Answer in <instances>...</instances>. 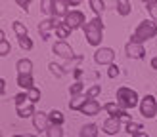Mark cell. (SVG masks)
Returning a JSON list of instances; mask_svg holds the SVG:
<instances>
[{"instance_id":"cell-1","label":"cell","mask_w":157,"mask_h":137,"mask_svg":"<svg viewBox=\"0 0 157 137\" xmlns=\"http://www.w3.org/2000/svg\"><path fill=\"white\" fill-rule=\"evenodd\" d=\"M82 30H84L86 42H88L90 46H100V44H101V38H104V23H101L100 17L90 19V21L82 27Z\"/></svg>"},{"instance_id":"cell-2","label":"cell","mask_w":157,"mask_h":137,"mask_svg":"<svg viewBox=\"0 0 157 137\" xmlns=\"http://www.w3.org/2000/svg\"><path fill=\"white\" fill-rule=\"evenodd\" d=\"M117 105L121 107V109L128 111V109H134L136 105H140V97L134 90H130L127 86H123L117 90Z\"/></svg>"},{"instance_id":"cell-3","label":"cell","mask_w":157,"mask_h":137,"mask_svg":"<svg viewBox=\"0 0 157 137\" xmlns=\"http://www.w3.org/2000/svg\"><path fill=\"white\" fill-rule=\"evenodd\" d=\"M157 34V25L155 21H142L138 25V29L134 30V34H132V42L134 44H142L146 40H150V38H153Z\"/></svg>"},{"instance_id":"cell-4","label":"cell","mask_w":157,"mask_h":137,"mask_svg":"<svg viewBox=\"0 0 157 137\" xmlns=\"http://www.w3.org/2000/svg\"><path fill=\"white\" fill-rule=\"evenodd\" d=\"M140 114L147 120L157 116V101L153 95H146L144 99H140Z\"/></svg>"},{"instance_id":"cell-5","label":"cell","mask_w":157,"mask_h":137,"mask_svg":"<svg viewBox=\"0 0 157 137\" xmlns=\"http://www.w3.org/2000/svg\"><path fill=\"white\" fill-rule=\"evenodd\" d=\"M65 25L71 29V30H75V29H78V27H84L86 23V17H84V13L82 12H78V10H73V12H69L67 13V17H65Z\"/></svg>"},{"instance_id":"cell-6","label":"cell","mask_w":157,"mask_h":137,"mask_svg":"<svg viewBox=\"0 0 157 137\" xmlns=\"http://www.w3.org/2000/svg\"><path fill=\"white\" fill-rule=\"evenodd\" d=\"M104 109H105V112L109 114V118H117V120H124L128 124V122H132L130 120V114H127V111L124 109H121L117 103H105L104 105Z\"/></svg>"},{"instance_id":"cell-7","label":"cell","mask_w":157,"mask_h":137,"mask_svg":"<svg viewBox=\"0 0 157 137\" xmlns=\"http://www.w3.org/2000/svg\"><path fill=\"white\" fill-rule=\"evenodd\" d=\"M113 57H115V51L111 48H100L94 53V61H96L98 65H113L111 63Z\"/></svg>"},{"instance_id":"cell-8","label":"cell","mask_w":157,"mask_h":137,"mask_svg":"<svg viewBox=\"0 0 157 137\" xmlns=\"http://www.w3.org/2000/svg\"><path fill=\"white\" fill-rule=\"evenodd\" d=\"M52 51L56 53V55H59V57H63V59H71L75 53H73V48L69 46L67 42H63V40H59V42H56L52 46Z\"/></svg>"},{"instance_id":"cell-9","label":"cell","mask_w":157,"mask_h":137,"mask_svg":"<svg viewBox=\"0 0 157 137\" xmlns=\"http://www.w3.org/2000/svg\"><path fill=\"white\" fill-rule=\"evenodd\" d=\"M58 25H59V21H58L56 17L40 21V25H38V33H40L42 40H48V36H50V30H52V29H56Z\"/></svg>"},{"instance_id":"cell-10","label":"cell","mask_w":157,"mask_h":137,"mask_svg":"<svg viewBox=\"0 0 157 137\" xmlns=\"http://www.w3.org/2000/svg\"><path fill=\"white\" fill-rule=\"evenodd\" d=\"M33 126H35L36 132H48V128H50L48 114H44V112H35V116H33Z\"/></svg>"},{"instance_id":"cell-11","label":"cell","mask_w":157,"mask_h":137,"mask_svg":"<svg viewBox=\"0 0 157 137\" xmlns=\"http://www.w3.org/2000/svg\"><path fill=\"white\" fill-rule=\"evenodd\" d=\"M124 51H127V55L132 57V59H142L146 55V50L142 44H134V42H128L127 48H124Z\"/></svg>"},{"instance_id":"cell-12","label":"cell","mask_w":157,"mask_h":137,"mask_svg":"<svg viewBox=\"0 0 157 137\" xmlns=\"http://www.w3.org/2000/svg\"><path fill=\"white\" fill-rule=\"evenodd\" d=\"M104 133H107V135H115L117 132L121 129V120H117V118H107L105 122H104Z\"/></svg>"},{"instance_id":"cell-13","label":"cell","mask_w":157,"mask_h":137,"mask_svg":"<svg viewBox=\"0 0 157 137\" xmlns=\"http://www.w3.org/2000/svg\"><path fill=\"white\" fill-rule=\"evenodd\" d=\"M100 109H101L100 103L96 101V99H92V101H86V105L81 109V112L86 114V116H96V114L100 112Z\"/></svg>"},{"instance_id":"cell-14","label":"cell","mask_w":157,"mask_h":137,"mask_svg":"<svg viewBox=\"0 0 157 137\" xmlns=\"http://www.w3.org/2000/svg\"><path fill=\"white\" fill-rule=\"evenodd\" d=\"M67 2H59V0H52V15L54 17H59V15H63V17H67Z\"/></svg>"},{"instance_id":"cell-15","label":"cell","mask_w":157,"mask_h":137,"mask_svg":"<svg viewBox=\"0 0 157 137\" xmlns=\"http://www.w3.org/2000/svg\"><path fill=\"white\" fill-rule=\"evenodd\" d=\"M35 105L33 103H27L23 107H17V116L19 118H29V116H35Z\"/></svg>"},{"instance_id":"cell-16","label":"cell","mask_w":157,"mask_h":137,"mask_svg":"<svg viewBox=\"0 0 157 137\" xmlns=\"http://www.w3.org/2000/svg\"><path fill=\"white\" fill-rule=\"evenodd\" d=\"M17 86H19V88H25L27 91L33 90V88H35V86H33V76H31V74H19V76H17Z\"/></svg>"},{"instance_id":"cell-17","label":"cell","mask_w":157,"mask_h":137,"mask_svg":"<svg viewBox=\"0 0 157 137\" xmlns=\"http://www.w3.org/2000/svg\"><path fill=\"white\" fill-rule=\"evenodd\" d=\"M15 67H17L19 74H31V72H33V63H31L29 59H19Z\"/></svg>"},{"instance_id":"cell-18","label":"cell","mask_w":157,"mask_h":137,"mask_svg":"<svg viewBox=\"0 0 157 137\" xmlns=\"http://www.w3.org/2000/svg\"><path fill=\"white\" fill-rule=\"evenodd\" d=\"M78 137H98V126L96 124H86V126H82Z\"/></svg>"},{"instance_id":"cell-19","label":"cell","mask_w":157,"mask_h":137,"mask_svg":"<svg viewBox=\"0 0 157 137\" xmlns=\"http://www.w3.org/2000/svg\"><path fill=\"white\" fill-rule=\"evenodd\" d=\"M86 101H88V99H86V95H78V97H73L71 101H69V109H71V111H81L82 107L86 105Z\"/></svg>"},{"instance_id":"cell-20","label":"cell","mask_w":157,"mask_h":137,"mask_svg":"<svg viewBox=\"0 0 157 137\" xmlns=\"http://www.w3.org/2000/svg\"><path fill=\"white\" fill-rule=\"evenodd\" d=\"M48 120H50V126H61V124H63V120H65V116H63L59 111L54 109V111L48 114Z\"/></svg>"},{"instance_id":"cell-21","label":"cell","mask_w":157,"mask_h":137,"mask_svg":"<svg viewBox=\"0 0 157 137\" xmlns=\"http://www.w3.org/2000/svg\"><path fill=\"white\" fill-rule=\"evenodd\" d=\"M10 51H12V46H10V42L6 40V34H4V33H0V55H2V57H6Z\"/></svg>"},{"instance_id":"cell-22","label":"cell","mask_w":157,"mask_h":137,"mask_svg":"<svg viewBox=\"0 0 157 137\" xmlns=\"http://www.w3.org/2000/svg\"><path fill=\"white\" fill-rule=\"evenodd\" d=\"M82 90H84V84L81 82V80H77L75 84H71V86H69V93H71L73 97H78L82 93Z\"/></svg>"},{"instance_id":"cell-23","label":"cell","mask_w":157,"mask_h":137,"mask_svg":"<svg viewBox=\"0 0 157 137\" xmlns=\"http://www.w3.org/2000/svg\"><path fill=\"white\" fill-rule=\"evenodd\" d=\"M130 6H132V4H130V2H127V0H119V2H117V12H119L121 15H128V13H130V10H132Z\"/></svg>"},{"instance_id":"cell-24","label":"cell","mask_w":157,"mask_h":137,"mask_svg":"<svg viewBox=\"0 0 157 137\" xmlns=\"http://www.w3.org/2000/svg\"><path fill=\"white\" fill-rule=\"evenodd\" d=\"M13 30H15V34H17V38L29 36V34H27V27L23 25L21 21H13Z\"/></svg>"},{"instance_id":"cell-25","label":"cell","mask_w":157,"mask_h":137,"mask_svg":"<svg viewBox=\"0 0 157 137\" xmlns=\"http://www.w3.org/2000/svg\"><path fill=\"white\" fill-rule=\"evenodd\" d=\"M56 34H58L59 38H67L69 34H71V29H69L65 23H59V25L56 27Z\"/></svg>"},{"instance_id":"cell-26","label":"cell","mask_w":157,"mask_h":137,"mask_svg":"<svg viewBox=\"0 0 157 137\" xmlns=\"http://www.w3.org/2000/svg\"><path fill=\"white\" fill-rule=\"evenodd\" d=\"M140 129H144V126H142V124H136V122H128V124H127V132H128L132 137H134L136 133H142Z\"/></svg>"},{"instance_id":"cell-27","label":"cell","mask_w":157,"mask_h":137,"mask_svg":"<svg viewBox=\"0 0 157 137\" xmlns=\"http://www.w3.org/2000/svg\"><path fill=\"white\" fill-rule=\"evenodd\" d=\"M46 137H63V129H61V126H50Z\"/></svg>"},{"instance_id":"cell-28","label":"cell","mask_w":157,"mask_h":137,"mask_svg":"<svg viewBox=\"0 0 157 137\" xmlns=\"http://www.w3.org/2000/svg\"><path fill=\"white\" fill-rule=\"evenodd\" d=\"M100 91H101V86H100V84H94V86L86 91V99H88V101L96 99V95H100Z\"/></svg>"},{"instance_id":"cell-29","label":"cell","mask_w":157,"mask_h":137,"mask_svg":"<svg viewBox=\"0 0 157 137\" xmlns=\"http://www.w3.org/2000/svg\"><path fill=\"white\" fill-rule=\"evenodd\" d=\"M27 97H29V101L35 105L36 101H40V90H38V88H33V90H29V91H27Z\"/></svg>"},{"instance_id":"cell-30","label":"cell","mask_w":157,"mask_h":137,"mask_svg":"<svg viewBox=\"0 0 157 137\" xmlns=\"http://www.w3.org/2000/svg\"><path fill=\"white\" fill-rule=\"evenodd\" d=\"M88 4L92 6V10L96 12L98 15H101V13H104V10H105V4H104V2H100V0H90Z\"/></svg>"},{"instance_id":"cell-31","label":"cell","mask_w":157,"mask_h":137,"mask_svg":"<svg viewBox=\"0 0 157 137\" xmlns=\"http://www.w3.org/2000/svg\"><path fill=\"white\" fill-rule=\"evenodd\" d=\"M13 103H15V107H23V105H27V103H31L29 101V97H27V93H17L13 97Z\"/></svg>"},{"instance_id":"cell-32","label":"cell","mask_w":157,"mask_h":137,"mask_svg":"<svg viewBox=\"0 0 157 137\" xmlns=\"http://www.w3.org/2000/svg\"><path fill=\"white\" fill-rule=\"evenodd\" d=\"M146 8H147V12H150V15L153 17V21L157 23V2L150 0V2H146Z\"/></svg>"},{"instance_id":"cell-33","label":"cell","mask_w":157,"mask_h":137,"mask_svg":"<svg viewBox=\"0 0 157 137\" xmlns=\"http://www.w3.org/2000/svg\"><path fill=\"white\" fill-rule=\"evenodd\" d=\"M19 40V46H21V50H33V40H31L29 36H23V38H17Z\"/></svg>"},{"instance_id":"cell-34","label":"cell","mask_w":157,"mask_h":137,"mask_svg":"<svg viewBox=\"0 0 157 137\" xmlns=\"http://www.w3.org/2000/svg\"><path fill=\"white\" fill-rule=\"evenodd\" d=\"M48 68H50V72H52V74H56V76H63V74H65V71H61V67H58L56 63H50Z\"/></svg>"},{"instance_id":"cell-35","label":"cell","mask_w":157,"mask_h":137,"mask_svg":"<svg viewBox=\"0 0 157 137\" xmlns=\"http://www.w3.org/2000/svg\"><path fill=\"white\" fill-rule=\"evenodd\" d=\"M119 67H117V65H109V68H107V76H109V78H117V76H119Z\"/></svg>"},{"instance_id":"cell-36","label":"cell","mask_w":157,"mask_h":137,"mask_svg":"<svg viewBox=\"0 0 157 137\" xmlns=\"http://www.w3.org/2000/svg\"><path fill=\"white\" fill-rule=\"evenodd\" d=\"M42 12L44 13H52V0H46V2H42Z\"/></svg>"},{"instance_id":"cell-37","label":"cell","mask_w":157,"mask_h":137,"mask_svg":"<svg viewBox=\"0 0 157 137\" xmlns=\"http://www.w3.org/2000/svg\"><path fill=\"white\" fill-rule=\"evenodd\" d=\"M17 6H21V10H25V12H27L29 2H27V0H25V2H23V0H17Z\"/></svg>"},{"instance_id":"cell-38","label":"cell","mask_w":157,"mask_h":137,"mask_svg":"<svg viewBox=\"0 0 157 137\" xmlns=\"http://www.w3.org/2000/svg\"><path fill=\"white\" fill-rule=\"evenodd\" d=\"M0 91H2V97L6 95V80L2 78V80H0Z\"/></svg>"},{"instance_id":"cell-39","label":"cell","mask_w":157,"mask_h":137,"mask_svg":"<svg viewBox=\"0 0 157 137\" xmlns=\"http://www.w3.org/2000/svg\"><path fill=\"white\" fill-rule=\"evenodd\" d=\"M151 68H155V71H157V55L151 59Z\"/></svg>"},{"instance_id":"cell-40","label":"cell","mask_w":157,"mask_h":137,"mask_svg":"<svg viewBox=\"0 0 157 137\" xmlns=\"http://www.w3.org/2000/svg\"><path fill=\"white\" fill-rule=\"evenodd\" d=\"M73 74H75V78H78V76H81V74H82V71H81V68H77V71H75Z\"/></svg>"},{"instance_id":"cell-41","label":"cell","mask_w":157,"mask_h":137,"mask_svg":"<svg viewBox=\"0 0 157 137\" xmlns=\"http://www.w3.org/2000/svg\"><path fill=\"white\" fill-rule=\"evenodd\" d=\"M134 137H150V135H147V133H136Z\"/></svg>"},{"instance_id":"cell-42","label":"cell","mask_w":157,"mask_h":137,"mask_svg":"<svg viewBox=\"0 0 157 137\" xmlns=\"http://www.w3.org/2000/svg\"><path fill=\"white\" fill-rule=\"evenodd\" d=\"M12 137H31V135H12Z\"/></svg>"}]
</instances>
